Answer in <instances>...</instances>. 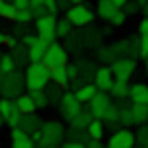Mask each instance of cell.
I'll use <instances>...</instances> for the list:
<instances>
[{"instance_id": "1", "label": "cell", "mask_w": 148, "mask_h": 148, "mask_svg": "<svg viewBox=\"0 0 148 148\" xmlns=\"http://www.w3.org/2000/svg\"><path fill=\"white\" fill-rule=\"evenodd\" d=\"M24 83L26 89H44L50 83V68L44 65V61H31L24 68Z\"/></svg>"}, {"instance_id": "2", "label": "cell", "mask_w": 148, "mask_h": 148, "mask_svg": "<svg viewBox=\"0 0 148 148\" xmlns=\"http://www.w3.org/2000/svg\"><path fill=\"white\" fill-rule=\"evenodd\" d=\"M42 131V137L35 146H42V148H55V146H61V142L65 139V126L61 124L59 120H48V122H42L39 126Z\"/></svg>"}, {"instance_id": "3", "label": "cell", "mask_w": 148, "mask_h": 148, "mask_svg": "<svg viewBox=\"0 0 148 148\" xmlns=\"http://www.w3.org/2000/svg\"><path fill=\"white\" fill-rule=\"evenodd\" d=\"M26 83H24V74L18 72V70H11V72H5L2 76V83H0V94L5 98H18L20 94L24 92Z\"/></svg>"}, {"instance_id": "4", "label": "cell", "mask_w": 148, "mask_h": 148, "mask_svg": "<svg viewBox=\"0 0 148 148\" xmlns=\"http://www.w3.org/2000/svg\"><path fill=\"white\" fill-rule=\"evenodd\" d=\"M65 18L70 20V24L72 26H89V24L94 22V18H96V13H94L89 7H85L83 2H79V5H68L65 7Z\"/></svg>"}, {"instance_id": "5", "label": "cell", "mask_w": 148, "mask_h": 148, "mask_svg": "<svg viewBox=\"0 0 148 148\" xmlns=\"http://www.w3.org/2000/svg\"><path fill=\"white\" fill-rule=\"evenodd\" d=\"M111 72H113V79L118 81H129L131 76L135 74V68H137V63H135L133 57H118V59H113L109 63Z\"/></svg>"}, {"instance_id": "6", "label": "cell", "mask_w": 148, "mask_h": 148, "mask_svg": "<svg viewBox=\"0 0 148 148\" xmlns=\"http://www.w3.org/2000/svg\"><path fill=\"white\" fill-rule=\"evenodd\" d=\"M33 26H35V33L37 37H42V39H46V42H55L57 39V15H42V18H35L33 20Z\"/></svg>"}, {"instance_id": "7", "label": "cell", "mask_w": 148, "mask_h": 148, "mask_svg": "<svg viewBox=\"0 0 148 148\" xmlns=\"http://www.w3.org/2000/svg\"><path fill=\"white\" fill-rule=\"evenodd\" d=\"M107 146L109 148H133V146H137V137L131 131V126H122V129H116L109 135Z\"/></svg>"}, {"instance_id": "8", "label": "cell", "mask_w": 148, "mask_h": 148, "mask_svg": "<svg viewBox=\"0 0 148 148\" xmlns=\"http://www.w3.org/2000/svg\"><path fill=\"white\" fill-rule=\"evenodd\" d=\"M68 50H65V46H61V44H57V42H50L48 44V48H46V52H44V57H42V61H44V65H48V68H57V65H65L68 63Z\"/></svg>"}, {"instance_id": "9", "label": "cell", "mask_w": 148, "mask_h": 148, "mask_svg": "<svg viewBox=\"0 0 148 148\" xmlns=\"http://www.w3.org/2000/svg\"><path fill=\"white\" fill-rule=\"evenodd\" d=\"M57 107H59L61 118L70 122V118H74L81 109H83V102L76 100L74 92H63V96H61V100H59V105H57Z\"/></svg>"}, {"instance_id": "10", "label": "cell", "mask_w": 148, "mask_h": 148, "mask_svg": "<svg viewBox=\"0 0 148 148\" xmlns=\"http://www.w3.org/2000/svg\"><path fill=\"white\" fill-rule=\"evenodd\" d=\"M85 105H87V109L92 111L94 118H102V116H105V111H107V107L111 105V94L109 92H100V89H98V92L94 94Z\"/></svg>"}, {"instance_id": "11", "label": "cell", "mask_w": 148, "mask_h": 148, "mask_svg": "<svg viewBox=\"0 0 148 148\" xmlns=\"http://www.w3.org/2000/svg\"><path fill=\"white\" fill-rule=\"evenodd\" d=\"M113 72H111L109 65H102V68H96V72H94V81L92 83L96 85V89H100V92H109L111 85H113Z\"/></svg>"}, {"instance_id": "12", "label": "cell", "mask_w": 148, "mask_h": 148, "mask_svg": "<svg viewBox=\"0 0 148 148\" xmlns=\"http://www.w3.org/2000/svg\"><path fill=\"white\" fill-rule=\"evenodd\" d=\"M11 146L13 148H33L35 142H33L31 133L22 131L20 126H13V129H11Z\"/></svg>"}, {"instance_id": "13", "label": "cell", "mask_w": 148, "mask_h": 148, "mask_svg": "<svg viewBox=\"0 0 148 148\" xmlns=\"http://www.w3.org/2000/svg\"><path fill=\"white\" fill-rule=\"evenodd\" d=\"M100 120H102V124H105V129H111V131H116L118 126H120V107L111 102V105L107 107L105 116H102Z\"/></svg>"}, {"instance_id": "14", "label": "cell", "mask_w": 148, "mask_h": 148, "mask_svg": "<svg viewBox=\"0 0 148 148\" xmlns=\"http://www.w3.org/2000/svg\"><path fill=\"white\" fill-rule=\"evenodd\" d=\"M42 118L37 116V111H33V113H22L20 116V129L22 131H26V133H33V131H37L39 126H42Z\"/></svg>"}, {"instance_id": "15", "label": "cell", "mask_w": 148, "mask_h": 148, "mask_svg": "<svg viewBox=\"0 0 148 148\" xmlns=\"http://www.w3.org/2000/svg\"><path fill=\"white\" fill-rule=\"evenodd\" d=\"M9 52H11V57H13V61H15V68H26L28 65V48L24 46L22 42H18L13 48H9Z\"/></svg>"}, {"instance_id": "16", "label": "cell", "mask_w": 148, "mask_h": 148, "mask_svg": "<svg viewBox=\"0 0 148 148\" xmlns=\"http://www.w3.org/2000/svg\"><path fill=\"white\" fill-rule=\"evenodd\" d=\"M129 98H131V102H144V105H148V85L146 83L129 85Z\"/></svg>"}, {"instance_id": "17", "label": "cell", "mask_w": 148, "mask_h": 148, "mask_svg": "<svg viewBox=\"0 0 148 148\" xmlns=\"http://www.w3.org/2000/svg\"><path fill=\"white\" fill-rule=\"evenodd\" d=\"M44 94H46V98H48V107H55V105H59L61 96H63V87L50 81V83L44 87Z\"/></svg>"}, {"instance_id": "18", "label": "cell", "mask_w": 148, "mask_h": 148, "mask_svg": "<svg viewBox=\"0 0 148 148\" xmlns=\"http://www.w3.org/2000/svg\"><path fill=\"white\" fill-rule=\"evenodd\" d=\"M48 44H50V42H46V39H42V37H37V42L33 44V46H28V63H31V61H42Z\"/></svg>"}, {"instance_id": "19", "label": "cell", "mask_w": 148, "mask_h": 148, "mask_svg": "<svg viewBox=\"0 0 148 148\" xmlns=\"http://www.w3.org/2000/svg\"><path fill=\"white\" fill-rule=\"evenodd\" d=\"M65 65H68V63H65ZM65 65H57V68L50 70V81L57 83V85H61L63 89L70 85V76H68V68H65Z\"/></svg>"}, {"instance_id": "20", "label": "cell", "mask_w": 148, "mask_h": 148, "mask_svg": "<svg viewBox=\"0 0 148 148\" xmlns=\"http://www.w3.org/2000/svg\"><path fill=\"white\" fill-rule=\"evenodd\" d=\"M100 42H102V31H98V28H94L92 24H89V28L85 31V35H83L85 48H98Z\"/></svg>"}, {"instance_id": "21", "label": "cell", "mask_w": 148, "mask_h": 148, "mask_svg": "<svg viewBox=\"0 0 148 148\" xmlns=\"http://www.w3.org/2000/svg\"><path fill=\"white\" fill-rule=\"evenodd\" d=\"M131 113H133V122L135 124H144L148 120V105L144 102H131Z\"/></svg>"}, {"instance_id": "22", "label": "cell", "mask_w": 148, "mask_h": 148, "mask_svg": "<svg viewBox=\"0 0 148 148\" xmlns=\"http://www.w3.org/2000/svg\"><path fill=\"white\" fill-rule=\"evenodd\" d=\"M15 105H18V109L22 111V113H33V111H37V105L35 100H33L31 94H20L18 98H15Z\"/></svg>"}, {"instance_id": "23", "label": "cell", "mask_w": 148, "mask_h": 148, "mask_svg": "<svg viewBox=\"0 0 148 148\" xmlns=\"http://www.w3.org/2000/svg\"><path fill=\"white\" fill-rule=\"evenodd\" d=\"M85 131H87V137H92V139H102L105 137V124H102L100 118H92V122L85 126Z\"/></svg>"}, {"instance_id": "24", "label": "cell", "mask_w": 148, "mask_h": 148, "mask_svg": "<svg viewBox=\"0 0 148 148\" xmlns=\"http://www.w3.org/2000/svg\"><path fill=\"white\" fill-rule=\"evenodd\" d=\"M116 9H118V7L113 5L111 0H98V2H96V15L100 20H105V22L113 15V11H116Z\"/></svg>"}, {"instance_id": "25", "label": "cell", "mask_w": 148, "mask_h": 148, "mask_svg": "<svg viewBox=\"0 0 148 148\" xmlns=\"http://www.w3.org/2000/svg\"><path fill=\"white\" fill-rule=\"evenodd\" d=\"M92 118H94V116H92V111H89L87 107H83V109H81L74 118H70V126H79V129H85V126L92 122Z\"/></svg>"}, {"instance_id": "26", "label": "cell", "mask_w": 148, "mask_h": 148, "mask_svg": "<svg viewBox=\"0 0 148 148\" xmlns=\"http://www.w3.org/2000/svg\"><path fill=\"white\" fill-rule=\"evenodd\" d=\"M76 65H79V79L83 81V83H92L94 72H96L94 63H89V61H76Z\"/></svg>"}, {"instance_id": "27", "label": "cell", "mask_w": 148, "mask_h": 148, "mask_svg": "<svg viewBox=\"0 0 148 148\" xmlns=\"http://www.w3.org/2000/svg\"><path fill=\"white\" fill-rule=\"evenodd\" d=\"M96 92H98V89H96V85H94V83H83L79 89H74V96H76V100H79V102H83V105H85V102H87Z\"/></svg>"}, {"instance_id": "28", "label": "cell", "mask_w": 148, "mask_h": 148, "mask_svg": "<svg viewBox=\"0 0 148 148\" xmlns=\"http://www.w3.org/2000/svg\"><path fill=\"white\" fill-rule=\"evenodd\" d=\"M109 94L113 98H118V100H124V98H129V81H113V85H111Z\"/></svg>"}, {"instance_id": "29", "label": "cell", "mask_w": 148, "mask_h": 148, "mask_svg": "<svg viewBox=\"0 0 148 148\" xmlns=\"http://www.w3.org/2000/svg\"><path fill=\"white\" fill-rule=\"evenodd\" d=\"M65 39H68V48H65V50H74V52H81V50L85 48V44H83V35H79V33L70 31L68 35H65Z\"/></svg>"}, {"instance_id": "30", "label": "cell", "mask_w": 148, "mask_h": 148, "mask_svg": "<svg viewBox=\"0 0 148 148\" xmlns=\"http://www.w3.org/2000/svg\"><path fill=\"white\" fill-rule=\"evenodd\" d=\"M65 135H68V139L79 142V144H83V146H85V142H87V131L79 129V126H70V129L65 131Z\"/></svg>"}, {"instance_id": "31", "label": "cell", "mask_w": 148, "mask_h": 148, "mask_svg": "<svg viewBox=\"0 0 148 148\" xmlns=\"http://www.w3.org/2000/svg\"><path fill=\"white\" fill-rule=\"evenodd\" d=\"M15 13H18V7H15L11 0H5V2H2V7H0V18L13 22V20H15Z\"/></svg>"}, {"instance_id": "32", "label": "cell", "mask_w": 148, "mask_h": 148, "mask_svg": "<svg viewBox=\"0 0 148 148\" xmlns=\"http://www.w3.org/2000/svg\"><path fill=\"white\" fill-rule=\"evenodd\" d=\"M28 94L33 96L37 109H48V98H46V94H44V89H28Z\"/></svg>"}, {"instance_id": "33", "label": "cell", "mask_w": 148, "mask_h": 148, "mask_svg": "<svg viewBox=\"0 0 148 148\" xmlns=\"http://www.w3.org/2000/svg\"><path fill=\"white\" fill-rule=\"evenodd\" d=\"M15 102V100H13ZM20 116H22V111L18 109V105H13V109L9 111V116L5 118V124L9 126V129H13V126H18L20 124Z\"/></svg>"}, {"instance_id": "34", "label": "cell", "mask_w": 148, "mask_h": 148, "mask_svg": "<svg viewBox=\"0 0 148 148\" xmlns=\"http://www.w3.org/2000/svg\"><path fill=\"white\" fill-rule=\"evenodd\" d=\"M120 107V124L122 126H133V113H131V107H124V105H118Z\"/></svg>"}, {"instance_id": "35", "label": "cell", "mask_w": 148, "mask_h": 148, "mask_svg": "<svg viewBox=\"0 0 148 148\" xmlns=\"http://www.w3.org/2000/svg\"><path fill=\"white\" fill-rule=\"evenodd\" d=\"M0 70H2V72L15 70V61H13V57H11V52H2V55H0Z\"/></svg>"}, {"instance_id": "36", "label": "cell", "mask_w": 148, "mask_h": 148, "mask_svg": "<svg viewBox=\"0 0 148 148\" xmlns=\"http://www.w3.org/2000/svg\"><path fill=\"white\" fill-rule=\"evenodd\" d=\"M126 20H129V18H126V13H124V11H122V9H116V11H113V15H111V18L107 20V22H109L111 26H124V24H126Z\"/></svg>"}, {"instance_id": "37", "label": "cell", "mask_w": 148, "mask_h": 148, "mask_svg": "<svg viewBox=\"0 0 148 148\" xmlns=\"http://www.w3.org/2000/svg\"><path fill=\"white\" fill-rule=\"evenodd\" d=\"M98 59H100L102 63H107V65H109L111 61L116 59V55H113L111 46H98Z\"/></svg>"}, {"instance_id": "38", "label": "cell", "mask_w": 148, "mask_h": 148, "mask_svg": "<svg viewBox=\"0 0 148 148\" xmlns=\"http://www.w3.org/2000/svg\"><path fill=\"white\" fill-rule=\"evenodd\" d=\"M72 24H70V20L68 18H63V20H57V26H55V31H57V37H65L70 31H72Z\"/></svg>"}, {"instance_id": "39", "label": "cell", "mask_w": 148, "mask_h": 148, "mask_svg": "<svg viewBox=\"0 0 148 148\" xmlns=\"http://www.w3.org/2000/svg\"><path fill=\"white\" fill-rule=\"evenodd\" d=\"M31 24L33 22H15V26H13V35L18 37H24L26 33H31Z\"/></svg>"}, {"instance_id": "40", "label": "cell", "mask_w": 148, "mask_h": 148, "mask_svg": "<svg viewBox=\"0 0 148 148\" xmlns=\"http://www.w3.org/2000/svg\"><path fill=\"white\" fill-rule=\"evenodd\" d=\"M135 137H137V144H139V146L148 148V126L139 124V131L135 133Z\"/></svg>"}, {"instance_id": "41", "label": "cell", "mask_w": 148, "mask_h": 148, "mask_svg": "<svg viewBox=\"0 0 148 148\" xmlns=\"http://www.w3.org/2000/svg\"><path fill=\"white\" fill-rule=\"evenodd\" d=\"M13 22H33V13H31V9H18V13H15V20Z\"/></svg>"}, {"instance_id": "42", "label": "cell", "mask_w": 148, "mask_h": 148, "mask_svg": "<svg viewBox=\"0 0 148 148\" xmlns=\"http://www.w3.org/2000/svg\"><path fill=\"white\" fill-rule=\"evenodd\" d=\"M122 11L126 13V18H131V15L139 13V5H137V2H131V0H126V5L122 7Z\"/></svg>"}, {"instance_id": "43", "label": "cell", "mask_w": 148, "mask_h": 148, "mask_svg": "<svg viewBox=\"0 0 148 148\" xmlns=\"http://www.w3.org/2000/svg\"><path fill=\"white\" fill-rule=\"evenodd\" d=\"M148 55V33L146 35H139V57H146Z\"/></svg>"}, {"instance_id": "44", "label": "cell", "mask_w": 148, "mask_h": 148, "mask_svg": "<svg viewBox=\"0 0 148 148\" xmlns=\"http://www.w3.org/2000/svg\"><path fill=\"white\" fill-rule=\"evenodd\" d=\"M137 33H139V35H146V33H148V18H142V20H139Z\"/></svg>"}, {"instance_id": "45", "label": "cell", "mask_w": 148, "mask_h": 148, "mask_svg": "<svg viewBox=\"0 0 148 148\" xmlns=\"http://www.w3.org/2000/svg\"><path fill=\"white\" fill-rule=\"evenodd\" d=\"M15 44H18V37H15L13 33H11V35H5V44H2V46H7V48H13Z\"/></svg>"}, {"instance_id": "46", "label": "cell", "mask_w": 148, "mask_h": 148, "mask_svg": "<svg viewBox=\"0 0 148 148\" xmlns=\"http://www.w3.org/2000/svg\"><path fill=\"white\" fill-rule=\"evenodd\" d=\"M11 2H13V5L18 7V9H26V7H28V2H31V0H11Z\"/></svg>"}, {"instance_id": "47", "label": "cell", "mask_w": 148, "mask_h": 148, "mask_svg": "<svg viewBox=\"0 0 148 148\" xmlns=\"http://www.w3.org/2000/svg\"><path fill=\"white\" fill-rule=\"evenodd\" d=\"M111 2H113V5H116L118 9H122V7L126 5V0H111Z\"/></svg>"}, {"instance_id": "48", "label": "cell", "mask_w": 148, "mask_h": 148, "mask_svg": "<svg viewBox=\"0 0 148 148\" xmlns=\"http://www.w3.org/2000/svg\"><path fill=\"white\" fill-rule=\"evenodd\" d=\"M57 5H59V9H65L70 5V0H57Z\"/></svg>"}, {"instance_id": "49", "label": "cell", "mask_w": 148, "mask_h": 148, "mask_svg": "<svg viewBox=\"0 0 148 148\" xmlns=\"http://www.w3.org/2000/svg\"><path fill=\"white\" fill-rule=\"evenodd\" d=\"M139 11H142V15H144V18H148V2H146V5H144Z\"/></svg>"}, {"instance_id": "50", "label": "cell", "mask_w": 148, "mask_h": 148, "mask_svg": "<svg viewBox=\"0 0 148 148\" xmlns=\"http://www.w3.org/2000/svg\"><path fill=\"white\" fill-rule=\"evenodd\" d=\"M2 44H5V33L0 31V46H2Z\"/></svg>"}, {"instance_id": "51", "label": "cell", "mask_w": 148, "mask_h": 148, "mask_svg": "<svg viewBox=\"0 0 148 148\" xmlns=\"http://www.w3.org/2000/svg\"><path fill=\"white\" fill-rule=\"evenodd\" d=\"M70 2H72V5H79V2H85V0H70Z\"/></svg>"}, {"instance_id": "52", "label": "cell", "mask_w": 148, "mask_h": 148, "mask_svg": "<svg viewBox=\"0 0 148 148\" xmlns=\"http://www.w3.org/2000/svg\"><path fill=\"white\" fill-rule=\"evenodd\" d=\"M144 63H146V70H148V55L144 57Z\"/></svg>"}, {"instance_id": "53", "label": "cell", "mask_w": 148, "mask_h": 148, "mask_svg": "<svg viewBox=\"0 0 148 148\" xmlns=\"http://www.w3.org/2000/svg\"><path fill=\"white\" fill-rule=\"evenodd\" d=\"M2 76H5V72H2V70H0V83H2Z\"/></svg>"}, {"instance_id": "54", "label": "cell", "mask_w": 148, "mask_h": 148, "mask_svg": "<svg viewBox=\"0 0 148 148\" xmlns=\"http://www.w3.org/2000/svg\"><path fill=\"white\" fill-rule=\"evenodd\" d=\"M2 122H5V118H2V116H0V129H2Z\"/></svg>"}, {"instance_id": "55", "label": "cell", "mask_w": 148, "mask_h": 148, "mask_svg": "<svg viewBox=\"0 0 148 148\" xmlns=\"http://www.w3.org/2000/svg\"><path fill=\"white\" fill-rule=\"evenodd\" d=\"M146 122H148V120H146Z\"/></svg>"}]
</instances>
